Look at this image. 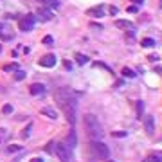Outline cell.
Instances as JSON below:
<instances>
[{
  "mask_svg": "<svg viewBox=\"0 0 162 162\" xmlns=\"http://www.w3.org/2000/svg\"><path fill=\"white\" fill-rule=\"evenodd\" d=\"M115 27L117 29H124V31H133V23L128 20H117L115 22Z\"/></svg>",
  "mask_w": 162,
  "mask_h": 162,
  "instance_id": "cell-11",
  "label": "cell"
},
{
  "mask_svg": "<svg viewBox=\"0 0 162 162\" xmlns=\"http://www.w3.org/2000/svg\"><path fill=\"white\" fill-rule=\"evenodd\" d=\"M20 67L16 65V63H9V65H5V72H11V70H18Z\"/></svg>",
  "mask_w": 162,
  "mask_h": 162,
  "instance_id": "cell-22",
  "label": "cell"
},
{
  "mask_svg": "<svg viewBox=\"0 0 162 162\" xmlns=\"http://www.w3.org/2000/svg\"><path fill=\"white\" fill-rule=\"evenodd\" d=\"M34 22H36L34 15H25V16H22V18H20V23H18V25H20L22 31H25V33H27V31H31V29L34 27Z\"/></svg>",
  "mask_w": 162,
  "mask_h": 162,
  "instance_id": "cell-5",
  "label": "cell"
},
{
  "mask_svg": "<svg viewBox=\"0 0 162 162\" xmlns=\"http://www.w3.org/2000/svg\"><path fill=\"white\" fill-rule=\"evenodd\" d=\"M31 162H43V160H41V159H33Z\"/></svg>",
  "mask_w": 162,
  "mask_h": 162,
  "instance_id": "cell-32",
  "label": "cell"
},
{
  "mask_svg": "<svg viewBox=\"0 0 162 162\" xmlns=\"http://www.w3.org/2000/svg\"><path fill=\"white\" fill-rule=\"evenodd\" d=\"M23 78H25V72H23L22 69H18V70L15 72V79H16V81H22Z\"/></svg>",
  "mask_w": 162,
  "mask_h": 162,
  "instance_id": "cell-19",
  "label": "cell"
},
{
  "mask_svg": "<svg viewBox=\"0 0 162 162\" xmlns=\"http://www.w3.org/2000/svg\"><path fill=\"white\" fill-rule=\"evenodd\" d=\"M141 45L142 47H146V49H148V47H155V40H151V38H144V40L141 41Z\"/></svg>",
  "mask_w": 162,
  "mask_h": 162,
  "instance_id": "cell-15",
  "label": "cell"
},
{
  "mask_svg": "<svg viewBox=\"0 0 162 162\" xmlns=\"http://www.w3.org/2000/svg\"><path fill=\"white\" fill-rule=\"evenodd\" d=\"M31 130H33V124H27V128H25V132H23V137H29Z\"/></svg>",
  "mask_w": 162,
  "mask_h": 162,
  "instance_id": "cell-26",
  "label": "cell"
},
{
  "mask_svg": "<svg viewBox=\"0 0 162 162\" xmlns=\"http://www.w3.org/2000/svg\"><path fill=\"white\" fill-rule=\"evenodd\" d=\"M2 112H4V114H11V112H13V106H11V104H4V106H2Z\"/></svg>",
  "mask_w": 162,
  "mask_h": 162,
  "instance_id": "cell-23",
  "label": "cell"
},
{
  "mask_svg": "<svg viewBox=\"0 0 162 162\" xmlns=\"http://www.w3.org/2000/svg\"><path fill=\"white\" fill-rule=\"evenodd\" d=\"M144 128H146V133L151 135L155 132V122H153V115H144Z\"/></svg>",
  "mask_w": 162,
  "mask_h": 162,
  "instance_id": "cell-7",
  "label": "cell"
},
{
  "mask_svg": "<svg viewBox=\"0 0 162 162\" xmlns=\"http://www.w3.org/2000/svg\"><path fill=\"white\" fill-rule=\"evenodd\" d=\"M43 92H45V85H41V83L31 85V94H33V96H41Z\"/></svg>",
  "mask_w": 162,
  "mask_h": 162,
  "instance_id": "cell-12",
  "label": "cell"
},
{
  "mask_svg": "<svg viewBox=\"0 0 162 162\" xmlns=\"http://www.w3.org/2000/svg\"><path fill=\"white\" fill-rule=\"evenodd\" d=\"M54 148H56V146H54V142H49V144L45 146V151H47V153H52V151H54Z\"/></svg>",
  "mask_w": 162,
  "mask_h": 162,
  "instance_id": "cell-24",
  "label": "cell"
},
{
  "mask_svg": "<svg viewBox=\"0 0 162 162\" xmlns=\"http://www.w3.org/2000/svg\"><path fill=\"white\" fill-rule=\"evenodd\" d=\"M122 76H124V78H135V72H133L132 69L124 67V69H122Z\"/></svg>",
  "mask_w": 162,
  "mask_h": 162,
  "instance_id": "cell-16",
  "label": "cell"
},
{
  "mask_svg": "<svg viewBox=\"0 0 162 162\" xmlns=\"http://www.w3.org/2000/svg\"><path fill=\"white\" fill-rule=\"evenodd\" d=\"M52 36H45V38H43V40H41V43H43V45H52Z\"/></svg>",
  "mask_w": 162,
  "mask_h": 162,
  "instance_id": "cell-25",
  "label": "cell"
},
{
  "mask_svg": "<svg viewBox=\"0 0 162 162\" xmlns=\"http://www.w3.org/2000/svg\"><path fill=\"white\" fill-rule=\"evenodd\" d=\"M142 110H144V103L137 101V117H144V115H142Z\"/></svg>",
  "mask_w": 162,
  "mask_h": 162,
  "instance_id": "cell-20",
  "label": "cell"
},
{
  "mask_svg": "<svg viewBox=\"0 0 162 162\" xmlns=\"http://www.w3.org/2000/svg\"><path fill=\"white\" fill-rule=\"evenodd\" d=\"M159 60V56H155V54H153V56H150V61H157Z\"/></svg>",
  "mask_w": 162,
  "mask_h": 162,
  "instance_id": "cell-30",
  "label": "cell"
},
{
  "mask_svg": "<svg viewBox=\"0 0 162 162\" xmlns=\"http://www.w3.org/2000/svg\"><path fill=\"white\" fill-rule=\"evenodd\" d=\"M132 2H133V4H137V5H141V4H142V0H132Z\"/></svg>",
  "mask_w": 162,
  "mask_h": 162,
  "instance_id": "cell-31",
  "label": "cell"
},
{
  "mask_svg": "<svg viewBox=\"0 0 162 162\" xmlns=\"http://www.w3.org/2000/svg\"><path fill=\"white\" fill-rule=\"evenodd\" d=\"M160 7H162V0H160Z\"/></svg>",
  "mask_w": 162,
  "mask_h": 162,
  "instance_id": "cell-33",
  "label": "cell"
},
{
  "mask_svg": "<svg viewBox=\"0 0 162 162\" xmlns=\"http://www.w3.org/2000/svg\"><path fill=\"white\" fill-rule=\"evenodd\" d=\"M146 162H162V151H151L148 155Z\"/></svg>",
  "mask_w": 162,
  "mask_h": 162,
  "instance_id": "cell-13",
  "label": "cell"
},
{
  "mask_svg": "<svg viewBox=\"0 0 162 162\" xmlns=\"http://www.w3.org/2000/svg\"><path fill=\"white\" fill-rule=\"evenodd\" d=\"M38 2H41V4H45V5H49V7H58V0H38Z\"/></svg>",
  "mask_w": 162,
  "mask_h": 162,
  "instance_id": "cell-17",
  "label": "cell"
},
{
  "mask_svg": "<svg viewBox=\"0 0 162 162\" xmlns=\"http://www.w3.org/2000/svg\"><path fill=\"white\" fill-rule=\"evenodd\" d=\"M56 155L60 157L61 162H70L72 160V148H69L65 142L56 146Z\"/></svg>",
  "mask_w": 162,
  "mask_h": 162,
  "instance_id": "cell-4",
  "label": "cell"
},
{
  "mask_svg": "<svg viewBox=\"0 0 162 162\" xmlns=\"http://www.w3.org/2000/svg\"><path fill=\"white\" fill-rule=\"evenodd\" d=\"M76 61H78L79 65H85V63L88 61V58H86L85 54H78V56H76Z\"/></svg>",
  "mask_w": 162,
  "mask_h": 162,
  "instance_id": "cell-21",
  "label": "cell"
},
{
  "mask_svg": "<svg viewBox=\"0 0 162 162\" xmlns=\"http://www.w3.org/2000/svg\"><path fill=\"white\" fill-rule=\"evenodd\" d=\"M110 13H112V15H115V13H117V7H114V5H112V7H110Z\"/></svg>",
  "mask_w": 162,
  "mask_h": 162,
  "instance_id": "cell-29",
  "label": "cell"
},
{
  "mask_svg": "<svg viewBox=\"0 0 162 162\" xmlns=\"http://www.w3.org/2000/svg\"><path fill=\"white\" fill-rule=\"evenodd\" d=\"M83 124H85V130H86V133H88V137H92V139H97V137H101V126H99V121L96 119V115H92V114H86L85 117H83Z\"/></svg>",
  "mask_w": 162,
  "mask_h": 162,
  "instance_id": "cell-2",
  "label": "cell"
},
{
  "mask_svg": "<svg viewBox=\"0 0 162 162\" xmlns=\"http://www.w3.org/2000/svg\"><path fill=\"white\" fill-rule=\"evenodd\" d=\"M20 150H22V146H20V144H11V146H7V151H9V153L20 151Z\"/></svg>",
  "mask_w": 162,
  "mask_h": 162,
  "instance_id": "cell-18",
  "label": "cell"
},
{
  "mask_svg": "<svg viewBox=\"0 0 162 162\" xmlns=\"http://www.w3.org/2000/svg\"><path fill=\"white\" fill-rule=\"evenodd\" d=\"M108 162H112V160H108Z\"/></svg>",
  "mask_w": 162,
  "mask_h": 162,
  "instance_id": "cell-34",
  "label": "cell"
},
{
  "mask_svg": "<svg viewBox=\"0 0 162 162\" xmlns=\"http://www.w3.org/2000/svg\"><path fill=\"white\" fill-rule=\"evenodd\" d=\"M139 11V5H130L128 7V13H137Z\"/></svg>",
  "mask_w": 162,
  "mask_h": 162,
  "instance_id": "cell-27",
  "label": "cell"
},
{
  "mask_svg": "<svg viewBox=\"0 0 162 162\" xmlns=\"http://www.w3.org/2000/svg\"><path fill=\"white\" fill-rule=\"evenodd\" d=\"M40 65L41 67H47V69L54 67L56 65V56L54 54H45L43 58H40Z\"/></svg>",
  "mask_w": 162,
  "mask_h": 162,
  "instance_id": "cell-6",
  "label": "cell"
},
{
  "mask_svg": "<svg viewBox=\"0 0 162 162\" xmlns=\"http://www.w3.org/2000/svg\"><path fill=\"white\" fill-rule=\"evenodd\" d=\"M90 150H92L94 157H96V159H101V160L108 159V155H110L108 146H106L104 142H101V141H92V144H90Z\"/></svg>",
  "mask_w": 162,
  "mask_h": 162,
  "instance_id": "cell-3",
  "label": "cell"
},
{
  "mask_svg": "<svg viewBox=\"0 0 162 162\" xmlns=\"http://www.w3.org/2000/svg\"><path fill=\"white\" fill-rule=\"evenodd\" d=\"M65 144H67L69 148H74V146L78 144V139H76V130H70V132H69V135H67V139H65Z\"/></svg>",
  "mask_w": 162,
  "mask_h": 162,
  "instance_id": "cell-10",
  "label": "cell"
},
{
  "mask_svg": "<svg viewBox=\"0 0 162 162\" xmlns=\"http://www.w3.org/2000/svg\"><path fill=\"white\" fill-rule=\"evenodd\" d=\"M54 99H56V104L61 108V112L65 114L67 121L74 124L76 122V106H78L76 94L69 88H58L54 92Z\"/></svg>",
  "mask_w": 162,
  "mask_h": 162,
  "instance_id": "cell-1",
  "label": "cell"
},
{
  "mask_svg": "<svg viewBox=\"0 0 162 162\" xmlns=\"http://www.w3.org/2000/svg\"><path fill=\"white\" fill-rule=\"evenodd\" d=\"M52 16H54V15H52V11H51V9H47V7H43V9H40V11H36V18H40L41 22H49Z\"/></svg>",
  "mask_w": 162,
  "mask_h": 162,
  "instance_id": "cell-8",
  "label": "cell"
},
{
  "mask_svg": "<svg viewBox=\"0 0 162 162\" xmlns=\"http://www.w3.org/2000/svg\"><path fill=\"white\" fill-rule=\"evenodd\" d=\"M86 15L88 16H94V18H101V16H104V5H96V7L88 9Z\"/></svg>",
  "mask_w": 162,
  "mask_h": 162,
  "instance_id": "cell-9",
  "label": "cell"
},
{
  "mask_svg": "<svg viewBox=\"0 0 162 162\" xmlns=\"http://www.w3.org/2000/svg\"><path fill=\"white\" fill-rule=\"evenodd\" d=\"M114 137H126V132H114Z\"/></svg>",
  "mask_w": 162,
  "mask_h": 162,
  "instance_id": "cell-28",
  "label": "cell"
},
{
  "mask_svg": "<svg viewBox=\"0 0 162 162\" xmlns=\"http://www.w3.org/2000/svg\"><path fill=\"white\" fill-rule=\"evenodd\" d=\"M41 114L47 115V117H51V119H56V117H58V115H56V110L51 108V106H43V108H41Z\"/></svg>",
  "mask_w": 162,
  "mask_h": 162,
  "instance_id": "cell-14",
  "label": "cell"
}]
</instances>
